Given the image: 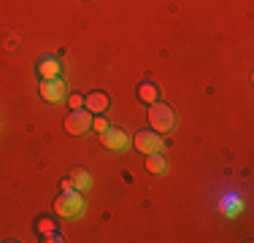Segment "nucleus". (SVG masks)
Returning <instances> with one entry per match:
<instances>
[{
    "label": "nucleus",
    "instance_id": "obj_16",
    "mask_svg": "<svg viewBox=\"0 0 254 243\" xmlns=\"http://www.w3.org/2000/svg\"><path fill=\"white\" fill-rule=\"evenodd\" d=\"M60 189H73V181H70V179H63V181H60Z\"/></svg>",
    "mask_w": 254,
    "mask_h": 243
},
{
    "label": "nucleus",
    "instance_id": "obj_9",
    "mask_svg": "<svg viewBox=\"0 0 254 243\" xmlns=\"http://www.w3.org/2000/svg\"><path fill=\"white\" fill-rule=\"evenodd\" d=\"M146 170L154 176H165L168 170V162L165 157H162V151H157V154H146Z\"/></svg>",
    "mask_w": 254,
    "mask_h": 243
},
{
    "label": "nucleus",
    "instance_id": "obj_8",
    "mask_svg": "<svg viewBox=\"0 0 254 243\" xmlns=\"http://www.w3.org/2000/svg\"><path fill=\"white\" fill-rule=\"evenodd\" d=\"M38 76H41V81H44V78H57L60 76V60L52 57V54L41 57L38 60Z\"/></svg>",
    "mask_w": 254,
    "mask_h": 243
},
{
    "label": "nucleus",
    "instance_id": "obj_10",
    "mask_svg": "<svg viewBox=\"0 0 254 243\" xmlns=\"http://www.w3.org/2000/svg\"><path fill=\"white\" fill-rule=\"evenodd\" d=\"M138 100L141 103H154V100H160V89H157V84L154 81H143L141 87H138Z\"/></svg>",
    "mask_w": 254,
    "mask_h": 243
},
{
    "label": "nucleus",
    "instance_id": "obj_6",
    "mask_svg": "<svg viewBox=\"0 0 254 243\" xmlns=\"http://www.w3.org/2000/svg\"><path fill=\"white\" fill-rule=\"evenodd\" d=\"M100 143L106 146L108 151H125L127 146H130V138L125 135V130H119V127H111V124H108V130L100 132Z\"/></svg>",
    "mask_w": 254,
    "mask_h": 243
},
{
    "label": "nucleus",
    "instance_id": "obj_11",
    "mask_svg": "<svg viewBox=\"0 0 254 243\" xmlns=\"http://www.w3.org/2000/svg\"><path fill=\"white\" fill-rule=\"evenodd\" d=\"M70 181H73V189H78V192H87L89 186H92V176L84 168H76L73 176H70Z\"/></svg>",
    "mask_w": 254,
    "mask_h": 243
},
{
    "label": "nucleus",
    "instance_id": "obj_14",
    "mask_svg": "<svg viewBox=\"0 0 254 243\" xmlns=\"http://www.w3.org/2000/svg\"><path fill=\"white\" fill-rule=\"evenodd\" d=\"M68 106L78 111V108H84V95H68Z\"/></svg>",
    "mask_w": 254,
    "mask_h": 243
},
{
    "label": "nucleus",
    "instance_id": "obj_5",
    "mask_svg": "<svg viewBox=\"0 0 254 243\" xmlns=\"http://www.w3.org/2000/svg\"><path fill=\"white\" fill-rule=\"evenodd\" d=\"M41 97H44L46 103H63L65 97H68V84L63 81V78H44L41 81Z\"/></svg>",
    "mask_w": 254,
    "mask_h": 243
},
{
    "label": "nucleus",
    "instance_id": "obj_2",
    "mask_svg": "<svg viewBox=\"0 0 254 243\" xmlns=\"http://www.w3.org/2000/svg\"><path fill=\"white\" fill-rule=\"evenodd\" d=\"M149 124H152L154 132H173L176 130V114H173L171 106H165V103L154 100L149 103Z\"/></svg>",
    "mask_w": 254,
    "mask_h": 243
},
{
    "label": "nucleus",
    "instance_id": "obj_12",
    "mask_svg": "<svg viewBox=\"0 0 254 243\" xmlns=\"http://www.w3.org/2000/svg\"><path fill=\"white\" fill-rule=\"evenodd\" d=\"M35 230H38L41 235H49V233H54L57 227H54V222H52V219H38V224H35Z\"/></svg>",
    "mask_w": 254,
    "mask_h": 243
},
{
    "label": "nucleus",
    "instance_id": "obj_4",
    "mask_svg": "<svg viewBox=\"0 0 254 243\" xmlns=\"http://www.w3.org/2000/svg\"><path fill=\"white\" fill-rule=\"evenodd\" d=\"M92 130V114L84 111V108H78V111H70L68 117H65V132H70V135H84V132Z\"/></svg>",
    "mask_w": 254,
    "mask_h": 243
},
{
    "label": "nucleus",
    "instance_id": "obj_7",
    "mask_svg": "<svg viewBox=\"0 0 254 243\" xmlns=\"http://www.w3.org/2000/svg\"><path fill=\"white\" fill-rule=\"evenodd\" d=\"M108 106H111V97H108L106 92H89V95H84V108H87L92 117H95V114H106Z\"/></svg>",
    "mask_w": 254,
    "mask_h": 243
},
{
    "label": "nucleus",
    "instance_id": "obj_3",
    "mask_svg": "<svg viewBox=\"0 0 254 243\" xmlns=\"http://www.w3.org/2000/svg\"><path fill=\"white\" fill-rule=\"evenodd\" d=\"M132 143H135V149L141 151L143 157L146 154H157V151H162V135L160 132H154L152 127L149 130H141V132H135V138H132Z\"/></svg>",
    "mask_w": 254,
    "mask_h": 243
},
{
    "label": "nucleus",
    "instance_id": "obj_13",
    "mask_svg": "<svg viewBox=\"0 0 254 243\" xmlns=\"http://www.w3.org/2000/svg\"><path fill=\"white\" fill-rule=\"evenodd\" d=\"M92 130L98 132V135H100V132H106V130H108V122L103 119V114H95V117H92Z\"/></svg>",
    "mask_w": 254,
    "mask_h": 243
},
{
    "label": "nucleus",
    "instance_id": "obj_1",
    "mask_svg": "<svg viewBox=\"0 0 254 243\" xmlns=\"http://www.w3.org/2000/svg\"><path fill=\"white\" fill-rule=\"evenodd\" d=\"M54 211L65 219H81V214L87 211V200L78 189H63V194H57L54 200Z\"/></svg>",
    "mask_w": 254,
    "mask_h": 243
},
{
    "label": "nucleus",
    "instance_id": "obj_15",
    "mask_svg": "<svg viewBox=\"0 0 254 243\" xmlns=\"http://www.w3.org/2000/svg\"><path fill=\"white\" fill-rule=\"evenodd\" d=\"M44 241H46V243H60V241H65V238H63V235L57 233V230H54V233H49V235H44Z\"/></svg>",
    "mask_w": 254,
    "mask_h": 243
}]
</instances>
